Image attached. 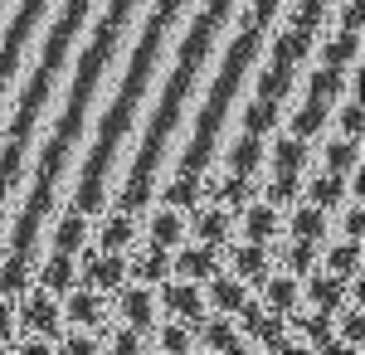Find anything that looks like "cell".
Returning <instances> with one entry per match:
<instances>
[{
    "instance_id": "f6af8a7d",
    "label": "cell",
    "mask_w": 365,
    "mask_h": 355,
    "mask_svg": "<svg viewBox=\"0 0 365 355\" xmlns=\"http://www.w3.org/2000/svg\"><path fill=\"white\" fill-rule=\"evenodd\" d=\"M54 346H58V351H68V355H93V351H103V336H88L83 326H73L68 336H58Z\"/></svg>"
},
{
    "instance_id": "ee69618b",
    "label": "cell",
    "mask_w": 365,
    "mask_h": 355,
    "mask_svg": "<svg viewBox=\"0 0 365 355\" xmlns=\"http://www.w3.org/2000/svg\"><path fill=\"white\" fill-rule=\"evenodd\" d=\"M341 346H351L356 355L365 351V312H361V302H351V312H346V321H341Z\"/></svg>"
},
{
    "instance_id": "816d5d0a",
    "label": "cell",
    "mask_w": 365,
    "mask_h": 355,
    "mask_svg": "<svg viewBox=\"0 0 365 355\" xmlns=\"http://www.w3.org/2000/svg\"><path fill=\"white\" fill-rule=\"evenodd\" d=\"M0 10H5V0H0Z\"/></svg>"
},
{
    "instance_id": "7bdbcfd3",
    "label": "cell",
    "mask_w": 365,
    "mask_h": 355,
    "mask_svg": "<svg viewBox=\"0 0 365 355\" xmlns=\"http://www.w3.org/2000/svg\"><path fill=\"white\" fill-rule=\"evenodd\" d=\"M322 20H327V0H297V5H292V29L317 34V29H322Z\"/></svg>"
},
{
    "instance_id": "9a60e30c",
    "label": "cell",
    "mask_w": 365,
    "mask_h": 355,
    "mask_svg": "<svg viewBox=\"0 0 365 355\" xmlns=\"http://www.w3.org/2000/svg\"><path fill=\"white\" fill-rule=\"evenodd\" d=\"M278 229H282L278 205H268V200H249V205H244V239H253V244H273Z\"/></svg>"
},
{
    "instance_id": "6da1fadb",
    "label": "cell",
    "mask_w": 365,
    "mask_h": 355,
    "mask_svg": "<svg viewBox=\"0 0 365 355\" xmlns=\"http://www.w3.org/2000/svg\"><path fill=\"white\" fill-rule=\"evenodd\" d=\"M122 34H127V20H117V15H98V25L88 34V49L78 54V68H73V88H68V98H63V108H58V122L49 141H44V151H39V165H34V185H29L25 205H20V215H15V229H10V253L15 258H34V244H39V229H44V219L54 215L58 205V185H63V175H68V165H73V151H78V141L88 132V108H93V98H98V83L108 73V63L117 58L122 49Z\"/></svg>"
},
{
    "instance_id": "5b68a950",
    "label": "cell",
    "mask_w": 365,
    "mask_h": 355,
    "mask_svg": "<svg viewBox=\"0 0 365 355\" xmlns=\"http://www.w3.org/2000/svg\"><path fill=\"white\" fill-rule=\"evenodd\" d=\"M263 44H268V29L239 25L229 54L220 58V73H215V88H210V98H205V108H200L195 132H190L185 151H180V175H205V165L215 161L220 137H225V122H229V112H234V103H239V93H244L249 68L258 63V54H263Z\"/></svg>"
},
{
    "instance_id": "7402d4cb",
    "label": "cell",
    "mask_w": 365,
    "mask_h": 355,
    "mask_svg": "<svg viewBox=\"0 0 365 355\" xmlns=\"http://www.w3.org/2000/svg\"><path fill=\"white\" fill-rule=\"evenodd\" d=\"M307 161H312L307 137H278V146H273V170H278V175H302Z\"/></svg>"
},
{
    "instance_id": "f1b7e54d",
    "label": "cell",
    "mask_w": 365,
    "mask_h": 355,
    "mask_svg": "<svg viewBox=\"0 0 365 355\" xmlns=\"http://www.w3.org/2000/svg\"><path fill=\"white\" fill-rule=\"evenodd\" d=\"M263 161H268V151H263V137H253V132H244L229 146V170H239V175H253Z\"/></svg>"
},
{
    "instance_id": "44dd1931",
    "label": "cell",
    "mask_w": 365,
    "mask_h": 355,
    "mask_svg": "<svg viewBox=\"0 0 365 355\" xmlns=\"http://www.w3.org/2000/svg\"><path fill=\"white\" fill-rule=\"evenodd\" d=\"M229 263H234V277H244L249 287H258V277L268 273V244H239L229 253Z\"/></svg>"
},
{
    "instance_id": "4dcf8cb0",
    "label": "cell",
    "mask_w": 365,
    "mask_h": 355,
    "mask_svg": "<svg viewBox=\"0 0 365 355\" xmlns=\"http://www.w3.org/2000/svg\"><path fill=\"white\" fill-rule=\"evenodd\" d=\"M195 239L200 244H229V210L225 205H210V210H200L195 215Z\"/></svg>"
},
{
    "instance_id": "603a6c76",
    "label": "cell",
    "mask_w": 365,
    "mask_h": 355,
    "mask_svg": "<svg viewBox=\"0 0 365 355\" xmlns=\"http://www.w3.org/2000/svg\"><path fill=\"white\" fill-rule=\"evenodd\" d=\"M137 244V215H127V210H117V215L103 219V229H98V248H132Z\"/></svg>"
},
{
    "instance_id": "d6986e66",
    "label": "cell",
    "mask_w": 365,
    "mask_h": 355,
    "mask_svg": "<svg viewBox=\"0 0 365 355\" xmlns=\"http://www.w3.org/2000/svg\"><path fill=\"white\" fill-rule=\"evenodd\" d=\"M307 302L312 307H322V312H341L346 307V277L336 273H307Z\"/></svg>"
},
{
    "instance_id": "ba28073f",
    "label": "cell",
    "mask_w": 365,
    "mask_h": 355,
    "mask_svg": "<svg viewBox=\"0 0 365 355\" xmlns=\"http://www.w3.org/2000/svg\"><path fill=\"white\" fill-rule=\"evenodd\" d=\"M68 312H63V326H83V331H103L108 326V297L98 292V287H88V282H73L68 292Z\"/></svg>"
},
{
    "instance_id": "ac0fdd59",
    "label": "cell",
    "mask_w": 365,
    "mask_h": 355,
    "mask_svg": "<svg viewBox=\"0 0 365 355\" xmlns=\"http://www.w3.org/2000/svg\"><path fill=\"white\" fill-rule=\"evenodd\" d=\"M146 244H156V248L185 244V219H180L175 205H166V210H156V215L146 219Z\"/></svg>"
},
{
    "instance_id": "cb8c5ba5",
    "label": "cell",
    "mask_w": 365,
    "mask_h": 355,
    "mask_svg": "<svg viewBox=\"0 0 365 355\" xmlns=\"http://www.w3.org/2000/svg\"><path fill=\"white\" fill-rule=\"evenodd\" d=\"M83 244H88V215H78V210L68 205L54 224V248L58 253H78Z\"/></svg>"
},
{
    "instance_id": "1f68e13d",
    "label": "cell",
    "mask_w": 365,
    "mask_h": 355,
    "mask_svg": "<svg viewBox=\"0 0 365 355\" xmlns=\"http://www.w3.org/2000/svg\"><path fill=\"white\" fill-rule=\"evenodd\" d=\"M317 54H322L327 68H356V63H361V34H336V39L322 44Z\"/></svg>"
},
{
    "instance_id": "f546056e",
    "label": "cell",
    "mask_w": 365,
    "mask_h": 355,
    "mask_svg": "<svg viewBox=\"0 0 365 355\" xmlns=\"http://www.w3.org/2000/svg\"><path fill=\"white\" fill-rule=\"evenodd\" d=\"M327 273H336V277H361V239H341V244L327 248Z\"/></svg>"
},
{
    "instance_id": "e575fe53",
    "label": "cell",
    "mask_w": 365,
    "mask_h": 355,
    "mask_svg": "<svg viewBox=\"0 0 365 355\" xmlns=\"http://www.w3.org/2000/svg\"><path fill=\"white\" fill-rule=\"evenodd\" d=\"M278 258L287 263V273H292V277H307L312 268H317V258H322V248L312 244V239H292V244L278 248Z\"/></svg>"
},
{
    "instance_id": "b9f144b4",
    "label": "cell",
    "mask_w": 365,
    "mask_h": 355,
    "mask_svg": "<svg viewBox=\"0 0 365 355\" xmlns=\"http://www.w3.org/2000/svg\"><path fill=\"white\" fill-rule=\"evenodd\" d=\"M346 103H341V117H336V127H341V137H361L365 127V108H361V93H341Z\"/></svg>"
},
{
    "instance_id": "4fadbf2b",
    "label": "cell",
    "mask_w": 365,
    "mask_h": 355,
    "mask_svg": "<svg viewBox=\"0 0 365 355\" xmlns=\"http://www.w3.org/2000/svg\"><path fill=\"white\" fill-rule=\"evenodd\" d=\"M195 346H205V351H244V336L220 312V317H200L195 321Z\"/></svg>"
},
{
    "instance_id": "74e56055",
    "label": "cell",
    "mask_w": 365,
    "mask_h": 355,
    "mask_svg": "<svg viewBox=\"0 0 365 355\" xmlns=\"http://www.w3.org/2000/svg\"><path fill=\"white\" fill-rule=\"evenodd\" d=\"M361 165V137H336L327 146V170H336V175H351Z\"/></svg>"
},
{
    "instance_id": "d590c367",
    "label": "cell",
    "mask_w": 365,
    "mask_h": 355,
    "mask_svg": "<svg viewBox=\"0 0 365 355\" xmlns=\"http://www.w3.org/2000/svg\"><path fill=\"white\" fill-rule=\"evenodd\" d=\"M292 88H297V68L268 63V68L258 73V98H273V103H282V98H287Z\"/></svg>"
},
{
    "instance_id": "7a4b0ae2",
    "label": "cell",
    "mask_w": 365,
    "mask_h": 355,
    "mask_svg": "<svg viewBox=\"0 0 365 355\" xmlns=\"http://www.w3.org/2000/svg\"><path fill=\"white\" fill-rule=\"evenodd\" d=\"M175 20L166 15H146V25L137 34V49L127 58V73H122V88L113 93V103L103 108L98 117V137L88 146V161H83V175H78V185H73V210L78 215H103L108 205H113V195H108V175H113L117 165V146L127 141L132 132V122H137L141 103H146V93H151V78H156V68H161V54H166V29Z\"/></svg>"
},
{
    "instance_id": "d6a6232c",
    "label": "cell",
    "mask_w": 365,
    "mask_h": 355,
    "mask_svg": "<svg viewBox=\"0 0 365 355\" xmlns=\"http://www.w3.org/2000/svg\"><path fill=\"white\" fill-rule=\"evenodd\" d=\"M278 117H282V103H273V98H253L249 108H244V132L268 137V132L278 127Z\"/></svg>"
},
{
    "instance_id": "3957f363",
    "label": "cell",
    "mask_w": 365,
    "mask_h": 355,
    "mask_svg": "<svg viewBox=\"0 0 365 355\" xmlns=\"http://www.w3.org/2000/svg\"><path fill=\"white\" fill-rule=\"evenodd\" d=\"M220 29H225L220 15L200 10L195 20H190V29L180 34L175 63H170V73H166L161 103H156V112H151V127H146V137H141V146H137V161H132V170H127V185H122V195H117V210H127V215H146V210H151L156 170H161V161H166L170 137H175L180 117H185V103H190V93H195L200 68H205V58H210V49H215Z\"/></svg>"
},
{
    "instance_id": "836d02e7",
    "label": "cell",
    "mask_w": 365,
    "mask_h": 355,
    "mask_svg": "<svg viewBox=\"0 0 365 355\" xmlns=\"http://www.w3.org/2000/svg\"><path fill=\"white\" fill-rule=\"evenodd\" d=\"M327 112H331V103H322V98H312V93H307V103L292 112V137H307L312 141L322 127H327Z\"/></svg>"
},
{
    "instance_id": "c3c4849f",
    "label": "cell",
    "mask_w": 365,
    "mask_h": 355,
    "mask_svg": "<svg viewBox=\"0 0 365 355\" xmlns=\"http://www.w3.org/2000/svg\"><path fill=\"white\" fill-rule=\"evenodd\" d=\"M278 5H282V0H253V5H249V20L258 29H268V25H273V15H278Z\"/></svg>"
},
{
    "instance_id": "484cf974",
    "label": "cell",
    "mask_w": 365,
    "mask_h": 355,
    "mask_svg": "<svg viewBox=\"0 0 365 355\" xmlns=\"http://www.w3.org/2000/svg\"><path fill=\"white\" fill-rule=\"evenodd\" d=\"M210 195H215V200L225 205L229 215H234V210H244V205L253 200V175H239V170H229L225 180H215V185H210Z\"/></svg>"
},
{
    "instance_id": "bcb514c9",
    "label": "cell",
    "mask_w": 365,
    "mask_h": 355,
    "mask_svg": "<svg viewBox=\"0 0 365 355\" xmlns=\"http://www.w3.org/2000/svg\"><path fill=\"white\" fill-rule=\"evenodd\" d=\"M302 195V175H273V185L263 190V200L268 205H292Z\"/></svg>"
},
{
    "instance_id": "2e32d148",
    "label": "cell",
    "mask_w": 365,
    "mask_h": 355,
    "mask_svg": "<svg viewBox=\"0 0 365 355\" xmlns=\"http://www.w3.org/2000/svg\"><path fill=\"white\" fill-rule=\"evenodd\" d=\"M312 39L317 34H307V29H282L278 39L268 44V63H282V68H302L312 54Z\"/></svg>"
},
{
    "instance_id": "30bf717a",
    "label": "cell",
    "mask_w": 365,
    "mask_h": 355,
    "mask_svg": "<svg viewBox=\"0 0 365 355\" xmlns=\"http://www.w3.org/2000/svg\"><path fill=\"white\" fill-rule=\"evenodd\" d=\"M175 248H180V244H175ZM220 263H225V248H220V244H185L175 258H170V273L190 277V282H205L210 273H220Z\"/></svg>"
},
{
    "instance_id": "60d3db41",
    "label": "cell",
    "mask_w": 365,
    "mask_h": 355,
    "mask_svg": "<svg viewBox=\"0 0 365 355\" xmlns=\"http://www.w3.org/2000/svg\"><path fill=\"white\" fill-rule=\"evenodd\" d=\"M151 346H161V351H190V346H195V326H185V321L175 317V321L161 326V336H156Z\"/></svg>"
},
{
    "instance_id": "8992f818",
    "label": "cell",
    "mask_w": 365,
    "mask_h": 355,
    "mask_svg": "<svg viewBox=\"0 0 365 355\" xmlns=\"http://www.w3.org/2000/svg\"><path fill=\"white\" fill-rule=\"evenodd\" d=\"M44 15H49V0H20V10L10 15L5 39H0V103H5V88H10V78L20 73V58H25L29 39H34V29L44 25Z\"/></svg>"
},
{
    "instance_id": "8d00e7d4",
    "label": "cell",
    "mask_w": 365,
    "mask_h": 355,
    "mask_svg": "<svg viewBox=\"0 0 365 355\" xmlns=\"http://www.w3.org/2000/svg\"><path fill=\"white\" fill-rule=\"evenodd\" d=\"M307 93L312 98H322V103H336L341 93H346V68H312L307 73Z\"/></svg>"
},
{
    "instance_id": "f907efd6",
    "label": "cell",
    "mask_w": 365,
    "mask_h": 355,
    "mask_svg": "<svg viewBox=\"0 0 365 355\" xmlns=\"http://www.w3.org/2000/svg\"><path fill=\"white\" fill-rule=\"evenodd\" d=\"M5 195H10V190H5V185H0V224H5Z\"/></svg>"
},
{
    "instance_id": "52a82bcc",
    "label": "cell",
    "mask_w": 365,
    "mask_h": 355,
    "mask_svg": "<svg viewBox=\"0 0 365 355\" xmlns=\"http://www.w3.org/2000/svg\"><path fill=\"white\" fill-rule=\"evenodd\" d=\"M20 326L39 331V336H49V341H58L63 336V312H58V297L49 292V287H34V292H20Z\"/></svg>"
},
{
    "instance_id": "8fae6325",
    "label": "cell",
    "mask_w": 365,
    "mask_h": 355,
    "mask_svg": "<svg viewBox=\"0 0 365 355\" xmlns=\"http://www.w3.org/2000/svg\"><path fill=\"white\" fill-rule=\"evenodd\" d=\"M117 312H122L127 326L151 331V321H156V292H151L146 282H137V287H117Z\"/></svg>"
},
{
    "instance_id": "277c9868",
    "label": "cell",
    "mask_w": 365,
    "mask_h": 355,
    "mask_svg": "<svg viewBox=\"0 0 365 355\" xmlns=\"http://www.w3.org/2000/svg\"><path fill=\"white\" fill-rule=\"evenodd\" d=\"M98 0H63L58 20L44 34V54H39V68L29 73V83L20 88V103H15V117H10V137L0 146V185L15 190L25 180V165H29V146H34V127L49 108V93H54L58 73L68 68V54H73V39L83 34L88 15H93Z\"/></svg>"
},
{
    "instance_id": "9c48e42d",
    "label": "cell",
    "mask_w": 365,
    "mask_h": 355,
    "mask_svg": "<svg viewBox=\"0 0 365 355\" xmlns=\"http://www.w3.org/2000/svg\"><path fill=\"white\" fill-rule=\"evenodd\" d=\"M156 307H166L170 317H180L185 326H195L200 317H205V292H200L190 277H175V273H170L166 282H161V297H156Z\"/></svg>"
},
{
    "instance_id": "ab89813d",
    "label": "cell",
    "mask_w": 365,
    "mask_h": 355,
    "mask_svg": "<svg viewBox=\"0 0 365 355\" xmlns=\"http://www.w3.org/2000/svg\"><path fill=\"white\" fill-rule=\"evenodd\" d=\"M200 195H205L200 175H175L166 190H161V200H166V205H175V210H190V205H200Z\"/></svg>"
},
{
    "instance_id": "4316f807",
    "label": "cell",
    "mask_w": 365,
    "mask_h": 355,
    "mask_svg": "<svg viewBox=\"0 0 365 355\" xmlns=\"http://www.w3.org/2000/svg\"><path fill=\"white\" fill-rule=\"evenodd\" d=\"M287 229H292V239H312V244H322L327 239V210H317L312 200H302L292 219H287Z\"/></svg>"
},
{
    "instance_id": "d4e9b609",
    "label": "cell",
    "mask_w": 365,
    "mask_h": 355,
    "mask_svg": "<svg viewBox=\"0 0 365 355\" xmlns=\"http://www.w3.org/2000/svg\"><path fill=\"white\" fill-rule=\"evenodd\" d=\"M307 200L317 205V210H341V200H346V175H336V170L312 175L307 180Z\"/></svg>"
},
{
    "instance_id": "7c38bea8",
    "label": "cell",
    "mask_w": 365,
    "mask_h": 355,
    "mask_svg": "<svg viewBox=\"0 0 365 355\" xmlns=\"http://www.w3.org/2000/svg\"><path fill=\"white\" fill-rule=\"evenodd\" d=\"M258 292H263V307H273V312H297V302H302V277L292 273H263L258 277Z\"/></svg>"
},
{
    "instance_id": "e0dca14e",
    "label": "cell",
    "mask_w": 365,
    "mask_h": 355,
    "mask_svg": "<svg viewBox=\"0 0 365 355\" xmlns=\"http://www.w3.org/2000/svg\"><path fill=\"white\" fill-rule=\"evenodd\" d=\"M73 282H78V263H73V253H58V248H54V253L39 263V287H49L54 297H63Z\"/></svg>"
},
{
    "instance_id": "681fc988",
    "label": "cell",
    "mask_w": 365,
    "mask_h": 355,
    "mask_svg": "<svg viewBox=\"0 0 365 355\" xmlns=\"http://www.w3.org/2000/svg\"><path fill=\"white\" fill-rule=\"evenodd\" d=\"M205 10H210V15H220V20H234V0H205Z\"/></svg>"
},
{
    "instance_id": "7dc6e473",
    "label": "cell",
    "mask_w": 365,
    "mask_h": 355,
    "mask_svg": "<svg viewBox=\"0 0 365 355\" xmlns=\"http://www.w3.org/2000/svg\"><path fill=\"white\" fill-rule=\"evenodd\" d=\"M365 234V215H361V200H341V239H361Z\"/></svg>"
},
{
    "instance_id": "f35d334b",
    "label": "cell",
    "mask_w": 365,
    "mask_h": 355,
    "mask_svg": "<svg viewBox=\"0 0 365 355\" xmlns=\"http://www.w3.org/2000/svg\"><path fill=\"white\" fill-rule=\"evenodd\" d=\"M103 351H117V355L151 351V331H137V326L122 321V331H108V336H103Z\"/></svg>"
},
{
    "instance_id": "83f0119b",
    "label": "cell",
    "mask_w": 365,
    "mask_h": 355,
    "mask_svg": "<svg viewBox=\"0 0 365 355\" xmlns=\"http://www.w3.org/2000/svg\"><path fill=\"white\" fill-rule=\"evenodd\" d=\"M29 282H34V258L5 253V263H0V297H20Z\"/></svg>"
},
{
    "instance_id": "5bb4252c",
    "label": "cell",
    "mask_w": 365,
    "mask_h": 355,
    "mask_svg": "<svg viewBox=\"0 0 365 355\" xmlns=\"http://www.w3.org/2000/svg\"><path fill=\"white\" fill-rule=\"evenodd\" d=\"M205 297H210L215 312L234 317V312H239V302L249 297V282H244V277H234V273H210V277H205Z\"/></svg>"
},
{
    "instance_id": "ffe728a7",
    "label": "cell",
    "mask_w": 365,
    "mask_h": 355,
    "mask_svg": "<svg viewBox=\"0 0 365 355\" xmlns=\"http://www.w3.org/2000/svg\"><path fill=\"white\" fill-rule=\"evenodd\" d=\"M127 277H137V282H166L170 277V248H156V244H146L127 263Z\"/></svg>"
}]
</instances>
